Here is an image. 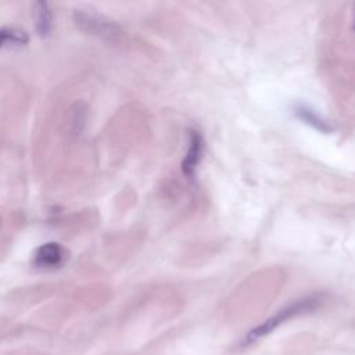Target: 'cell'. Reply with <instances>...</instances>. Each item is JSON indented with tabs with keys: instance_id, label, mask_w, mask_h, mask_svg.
<instances>
[{
	"instance_id": "6",
	"label": "cell",
	"mask_w": 355,
	"mask_h": 355,
	"mask_svg": "<svg viewBox=\"0 0 355 355\" xmlns=\"http://www.w3.org/2000/svg\"><path fill=\"white\" fill-rule=\"evenodd\" d=\"M191 137H193V140H191L189 153L183 161V171L186 175L191 173V171L194 169V166L200 158V154H201V137L197 133H193Z\"/></svg>"
},
{
	"instance_id": "5",
	"label": "cell",
	"mask_w": 355,
	"mask_h": 355,
	"mask_svg": "<svg viewBox=\"0 0 355 355\" xmlns=\"http://www.w3.org/2000/svg\"><path fill=\"white\" fill-rule=\"evenodd\" d=\"M29 40L26 32L19 29L11 28H1L0 29V49L7 46H24Z\"/></svg>"
},
{
	"instance_id": "3",
	"label": "cell",
	"mask_w": 355,
	"mask_h": 355,
	"mask_svg": "<svg viewBox=\"0 0 355 355\" xmlns=\"http://www.w3.org/2000/svg\"><path fill=\"white\" fill-rule=\"evenodd\" d=\"M68 258V251L60 243H46L36 248L32 262L36 268L55 269L60 268Z\"/></svg>"
},
{
	"instance_id": "1",
	"label": "cell",
	"mask_w": 355,
	"mask_h": 355,
	"mask_svg": "<svg viewBox=\"0 0 355 355\" xmlns=\"http://www.w3.org/2000/svg\"><path fill=\"white\" fill-rule=\"evenodd\" d=\"M320 304H322V297L320 295H312V297L297 300L295 302L286 305L279 312H276L275 315L268 318L263 323H261V324L255 326L252 330H250L244 336V338L241 340L240 347H248V345L254 344L255 341H258L262 337H265L269 333H272L282 323H286L287 320H290V319H293V318H295L298 315L308 313V312L313 311L315 308H318Z\"/></svg>"
},
{
	"instance_id": "2",
	"label": "cell",
	"mask_w": 355,
	"mask_h": 355,
	"mask_svg": "<svg viewBox=\"0 0 355 355\" xmlns=\"http://www.w3.org/2000/svg\"><path fill=\"white\" fill-rule=\"evenodd\" d=\"M75 22L76 25L90 33V35H97L105 39H114L115 35L118 33L116 26L111 24L108 19L103 18L101 15H97L92 11H85V10H76L75 11Z\"/></svg>"
},
{
	"instance_id": "4",
	"label": "cell",
	"mask_w": 355,
	"mask_h": 355,
	"mask_svg": "<svg viewBox=\"0 0 355 355\" xmlns=\"http://www.w3.org/2000/svg\"><path fill=\"white\" fill-rule=\"evenodd\" d=\"M35 19H36V28L42 36H46L51 31V12L49 8V4L44 1L35 3Z\"/></svg>"
}]
</instances>
